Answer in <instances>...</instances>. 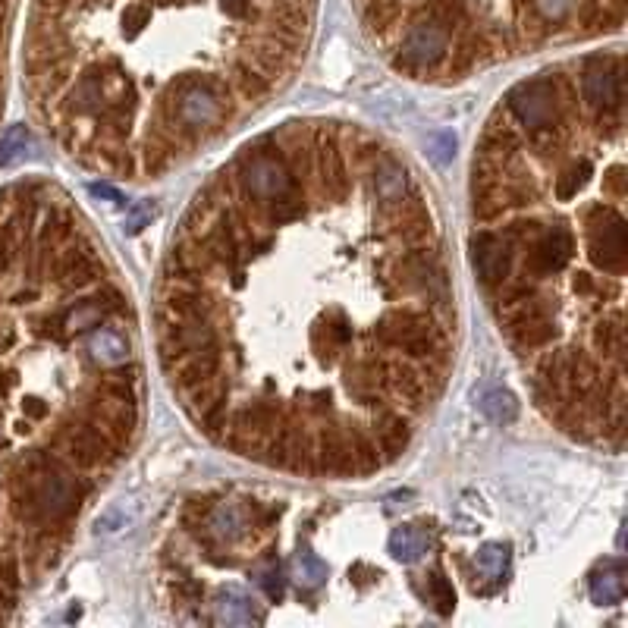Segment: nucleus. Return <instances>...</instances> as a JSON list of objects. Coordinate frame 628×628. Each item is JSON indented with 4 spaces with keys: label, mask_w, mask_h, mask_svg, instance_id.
Here are the masks:
<instances>
[{
    "label": "nucleus",
    "mask_w": 628,
    "mask_h": 628,
    "mask_svg": "<svg viewBox=\"0 0 628 628\" xmlns=\"http://www.w3.org/2000/svg\"><path fill=\"white\" fill-rule=\"evenodd\" d=\"M365 22L387 38L434 29L450 54H478L487 38L553 35L619 26L625 0H355Z\"/></svg>",
    "instance_id": "obj_1"
},
{
    "label": "nucleus",
    "mask_w": 628,
    "mask_h": 628,
    "mask_svg": "<svg viewBox=\"0 0 628 628\" xmlns=\"http://www.w3.org/2000/svg\"><path fill=\"white\" fill-rule=\"evenodd\" d=\"M208 531H211L214 541H223V544L236 541V537L245 531V515H242V509L233 506V503L214 506L211 515H208Z\"/></svg>",
    "instance_id": "obj_2"
},
{
    "label": "nucleus",
    "mask_w": 628,
    "mask_h": 628,
    "mask_svg": "<svg viewBox=\"0 0 628 628\" xmlns=\"http://www.w3.org/2000/svg\"><path fill=\"white\" fill-rule=\"evenodd\" d=\"M431 541H428V534L418 531V528H393L390 534V553L396 559H402V563H415V559H421L424 553H428Z\"/></svg>",
    "instance_id": "obj_3"
},
{
    "label": "nucleus",
    "mask_w": 628,
    "mask_h": 628,
    "mask_svg": "<svg viewBox=\"0 0 628 628\" xmlns=\"http://www.w3.org/2000/svg\"><path fill=\"white\" fill-rule=\"evenodd\" d=\"M625 597V569L622 566H613V569H603L591 578V600L600 603V607H613Z\"/></svg>",
    "instance_id": "obj_4"
},
{
    "label": "nucleus",
    "mask_w": 628,
    "mask_h": 628,
    "mask_svg": "<svg viewBox=\"0 0 628 628\" xmlns=\"http://www.w3.org/2000/svg\"><path fill=\"white\" fill-rule=\"evenodd\" d=\"M88 346H92L95 358H98V362H104V365H123L129 358L126 340L117 330H110V327H98L92 333V340H88Z\"/></svg>",
    "instance_id": "obj_5"
},
{
    "label": "nucleus",
    "mask_w": 628,
    "mask_h": 628,
    "mask_svg": "<svg viewBox=\"0 0 628 628\" xmlns=\"http://www.w3.org/2000/svg\"><path fill=\"white\" fill-rule=\"evenodd\" d=\"M481 412L493 421V424H509L515 418V412H519V406H515V396L506 393V390H487L481 399H478Z\"/></svg>",
    "instance_id": "obj_6"
},
{
    "label": "nucleus",
    "mask_w": 628,
    "mask_h": 628,
    "mask_svg": "<svg viewBox=\"0 0 628 628\" xmlns=\"http://www.w3.org/2000/svg\"><path fill=\"white\" fill-rule=\"evenodd\" d=\"M217 619L227 622V625H249V622H255L252 600L236 594V591H227L220 597V603H217Z\"/></svg>",
    "instance_id": "obj_7"
},
{
    "label": "nucleus",
    "mask_w": 628,
    "mask_h": 628,
    "mask_svg": "<svg viewBox=\"0 0 628 628\" xmlns=\"http://www.w3.org/2000/svg\"><path fill=\"white\" fill-rule=\"evenodd\" d=\"M32 148V139H29V129L26 126H13L4 132V139H0V167H13L16 161L29 154Z\"/></svg>",
    "instance_id": "obj_8"
},
{
    "label": "nucleus",
    "mask_w": 628,
    "mask_h": 628,
    "mask_svg": "<svg viewBox=\"0 0 628 628\" xmlns=\"http://www.w3.org/2000/svg\"><path fill=\"white\" fill-rule=\"evenodd\" d=\"M509 569V547L503 544H487L481 553H478V572L487 578V581H500Z\"/></svg>",
    "instance_id": "obj_9"
},
{
    "label": "nucleus",
    "mask_w": 628,
    "mask_h": 628,
    "mask_svg": "<svg viewBox=\"0 0 628 628\" xmlns=\"http://www.w3.org/2000/svg\"><path fill=\"white\" fill-rule=\"evenodd\" d=\"M293 578L299 581L302 588H318L321 581L327 578V566H324L314 553L305 550V553L296 556V563H293Z\"/></svg>",
    "instance_id": "obj_10"
},
{
    "label": "nucleus",
    "mask_w": 628,
    "mask_h": 628,
    "mask_svg": "<svg viewBox=\"0 0 628 628\" xmlns=\"http://www.w3.org/2000/svg\"><path fill=\"white\" fill-rule=\"evenodd\" d=\"M431 600L437 603L440 613H450L453 603H456V594L450 588V581H446V578H431Z\"/></svg>",
    "instance_id": "obj_11"
},
{
    "label": "nucleus",
    "mask_w": 628,
    "mask_h": 628,
    "mask_svg": "<svg viewBox=\"0 0 628 628\" xmlns=\"http://www.w3.org/2000/svg\"><path fill=\"white\" fill-rule=\"evenodd\" d=\"M261 588L267 591V597L271 600H280L283 597V581H280V569H267L261 575Z\"/></svg>",
    "instance_id": "obj_12"
}]
</instances>
